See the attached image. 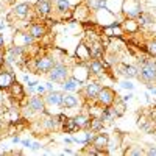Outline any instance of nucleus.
<instances>
[{
    "instance_id": "nucleus-37",
    "label": "nucleus",
    "mask_w": 156,
    "mask_h": 156,
    "mask_svg": "<svg viewBox=\"0 0 156 156\" xmlns=\"http://www.w3.org/2000/svg\"><path fill=\"white\" fill-rule=\"evenodd\" d=\"M131 98H133V94H128V95H125V97H123V98H122V100H123V101H125V103H126V101H128V100H131Z\"/></svg>"
},
{
    "instance_id": "nucleus-11",
    "label": "nucleus",
    "mask_w": 156,
    "mask_h": 156,
    "mask_svg": "<svg viewBox=\"0 0 156 156\" xmlns=\"http://www.w3.org/2000/svg\"><path fill=\"white\" fill-rule=\"evenodd\" d=\"M64 119V115H53L48 117L47 120H44V128L47 131H56V129L61 128V122Z\"/></svg>"
},
{
    "instance_id": "nucleus-28",
    "label": "nucleus",
    "mask_w": 156,
    "mask_h": 156,
    "mask_svg": "<svg viewBox=\"0 0 156 156\" xmlns=\"http://www.w3.org/2000/svg\"><path fill=\"white\" fill-rule=\"evenodd\" d=\"M123 154H126V156H142V154H145V150L140 145H133V147L126 148Z\"/></svg>"
},
{
    "instance_id": "nucleus-47",
    "label": "nucleus",
    "mask_w": 156,
    "mask_h": 156,
    "mask_svg": "<svg viewBox=\"0 0 156 156\" xmlns=\"http://www.w3.org/2000/svg\"><path fill=\"white\" fill-rule=\"evenodd\" d=\"M154 59H156V56H154Z\"/></svg>"
},
{
    "instance_id": "nucleus-42",
    "label": "nucleus",
    "mask_w": 156,
    "mask_h": 156,
    "mask_svg": "<svg viewBox=\"0 0 156 156\" xmlns=\"http://www.w3.org/2000/svg\"><path fill=\"white\" fill-rule=\"evenodd\" d=\"M3 103V94H2V90H0V105Z\"/></svg>"
},
{
    "instance_id": "nucleus-33",
    "label": "nucleus",
    "mask_w": 156,
    "mask_h": 156,
    "mask_svg": "<svg viewBox=\"0 0 156 156\" xmlns=\"http://www.w3.org/2000/svg\"><path fill=\"white\" fill-rule=\"evenodd\" d=\"M120 86H122L123 89H128V90H133V89H134V84H133L131 81H129V80L122 81V83H120Z\"/></svg>"
},
{
    "instance_id": "nucleus-6",
    "label": "nucleus",
    "mask_w": 156,
    "mask_h": 156,
    "mask_svg": "<svg viewBox=\"0 0 156 156\" xmlns=\"http://www.w3.org/2000/svg\"><path fill=\"white\" fill-rule=\"evenodd\" d=\"M108 140H109V134L106 133H100L95 134V137L92 139V147L100 153V154H106V147H108Z\"/></svg>"
},
{
    "instance_id": "nucleus-21",
    "label": "nucleus",
    "mask_w": 156,
    "mask_h": 156,
    "mask_svg": "<svg viewBox=\"0 0 156 156\" xmlns=\"http://www.w3.org/2000/svg\"><path fill=\"white\" fill-rule=\"evenodd\" d=\"M75 123L78 125L80 129H89V125H90V117L87 114H78L73 117Z\"/></svg>"
},
{
    "instance_id": "nucleus-35",
    "label": "nucleus",
    "mask_w": 156,
    "mask_h": 156,
    "mask_svg": "<svg viewBox=\"0 0 156 156\" xmlns=\"http://www.w3.org/2000/svg\"><path fill=\"white\" fill-rule=\"evenodd\" d=\"M41 147H42V145L39 144V142H34V144H31V145H30V148H31V150H39Z\"/></svg>"
},
{
    "instance_id": "nucleus-27",
    "label": "nucleus",
    "mask_w": 156,
    "mask_h": 156,
    "mask_svg": "<svg viewBox=\"0 0 156 156\" xmlns=\"http://www.w3.org/2000/svg\"><path fill=\"white\" fill-rule=\"evenodd\" d=\"M103 120H101V117H90V125H89V129L90 131H94V133H98L103 129Z\"/></svg>"
},
{
    "instance_id": "nucleus-25",
    "label": "nucleus",
    "mask_w": 156,
    "mask_h": 156,
    "mask_svg": "<svg viewBox=\"0 0 156 156\" xmlns=\"http://www.w3.org/2000/svg\"><path fill=\"white\" fill-rule=\"evenodd\" d=\"M28 31L31 33V36L34 39L42 37L45 34V28H44V25H41V23H31L30 27H28Z\"/></svg>"
},
{
    "instance_id": "nucleus-20",
    "label": "nucleus",
    "mask_w": 156,
    "mask_h": 156,
    "mask_svg": "<svg viewBox=\"0 0 156 156\" xmlns=\"http://www.w3.org/2000/svg\"><path fill=\"white\" fill-rule=\"evenodd\" d=\"M120 25H122V30H123V31H128V33H136V31L139 30V23H137L136 19L126 17Z\"/></svg>"
},
{
    "instance_id": "nucleus-41",
    "label": "nucleus",
    "mask_w": 156,
    "mask_h": 156,
    "mask_svg": "<svg viewBox=\"0 0 156 156\" xmlns=\"http://www.w3.org/2000/svg\"><path fill=\"white\" fill-rule=\"evenodd\" d=\"M12 142H14V144H17V142H20V137H17V136L12 137Z\"/></svg>"
},
{
    "instance_id": "nucleus-9",
    "label": "nucleus",
    "mask_w": 156,
    "mask_h": 156,
    "mask_svg": "<svg viewBox=\"0 0 156 156\" xmlns=\"http://www.w3.org/2000/svg\"><path fill=\"white\" fill-rule=\"evenodd\" d=\"M34 11H36L37 16L47 17L50 12L53 11V8H51V0H37L34 3Z\"/></svg>"
},
{
    "instance_id": "nucleus-15",
    "label": "nucleus",
    "mask_w": 156,
    "mask_h": 156,
    "mask_svg": "<svg viewBox=\"0 0 156 156\" xmlns=\"http://www.w3.org/2000/svg\"><path fill=\"white\" fill-rule=\"evenodd\" d=\"M103 69H105V66H103V61L101 59H89L87 61V70L89 73H92V75H100L103 72Z\"/></svg>"
},
{
    "instance_id": "nucleus-4",
    "label": "nucleus",
    "mask_w": 156,
    "mask_h": 156,
    "mask_svg": "<svg viewBox=\"0 0 156 156\" xmlns=\"http://www.w3.org/2000/svg\"><path fill=\"white\" fill-rule=\"evenodd\" d=\"M122 9H123V14L129 19H137V16L144 12L142 11L140 0H125Z\"/></svg>"
},
{
    "instance_id": "nucleus-24",
    "label": "nucleus",
    "mask_w": 156,
    "mask_h": 156,
    "mask_svg": "<svg viewBox=\"0 0 156 156\" xmlns=\"http://www.w3.org/2000/svg\"><path fill=\"white\" fill-rule=\"evenodd\" d=\"M55 9L59 12V14H64L66 16L67 12L70 11V2L69 0H55Z\"/></svg>"
},
{
    "instance_id": "nucleus-18",
    "label": "nucleus",
    "mask_w": 156,
    "mask_h": 156,
    "mask_svg": "<svg viewBox=\"0 0 156 156\" xmlns=\"http://www.w3.org/2000/svg\"><path fill=\"white\" fill-rule=\"evenodd\" d=\"M78 105H80V100H78L76 95H73V94H64L61 106L67 108V109H72V108H76Z\"/></svg>"
},
{
    "instance_id": "nucleus-44",
    "label": "nucleus",
    "mask_w": 156,
    "mask_h": 156,
    "mask_svg": "<svg viewBox=\"0 0 156 156\" xmlns=\"http://www.w3.org/2000/svg\"><path fill=\"white\" fill-rule=\"evenodd\" d=\"M3 28H5V25H3V23H0V30H3Z\"/></svg>"
},
{
    "instance_id": "nucleus-38",
    "label": "nucleus",
    "mask_w": 156,
    "mask_h": 156,
    "mask_svg": "<svg viewBox=\"0 0 156 156\" xmlns=\"http://www.w3.org/2000/svg\"><path fill=\"white\" fill-rule=\"evenodd\" d=\"M3 59H5V58H3V51L0 50V66H2V64H3Z\"/></svg>"
},
{
    "instance_id": "nucleus-45",
    "label": "nucleus",
    "mask_w": 156,
    "mask_h": 156,
    "mask_svg": "<svg viewBox=\"0 0 156 156\" xmlns=\"http://www.w3.org/2000/svg\"><path fill=\"white\" fill-rule=\"evenodd\" d=\"M153 133H154V137H156V128H154V129H153Z\"/></svg>"
},
{
    "instance_id": "nucleus-22",
    "label": "nucleus",
    "mask_w": 156,
    "mask_h": 156,
    "mask_svg": "<svg viewBox=\"0 0 156 156\" xmlns=\"http://www.w3.org/2000/svg\"><path fill=\"white\" fill-rule=\"evenodd\" d=\"M8 90H9V94H11V97H12V98L22 100V98L25 97L23 87H22V84H19L17 81H14V83H12V84H11V87H9Z\"/></svg>"
},
{
    "instance_id": "nucleus-19",
    "label": "nucleus",
    "mask_w": 156,
    "mask_h": 156,
    "mask_svg": "<svg viewBox=\"0 0 156 156\" xmlns=\"http://www.w3.org/2000/svg\"><path fill=\"white\" fill-rule=\"evenodd\" d=\"M61 128H62L64 133H75V131L80 129V128H78V125L75 123V120L73 119H69V117H64V119H62Z\"/></svg>"
},
{
    "instance_id": "nucleus-13",
    "label": "nucleus",
    "mask_w": 156,
    "mask_h": 156,
    "mask_svg": "<svg viewBox=\"0 0 156 156\" xmlns=\"http://www.w3.org/2000/svg\"><path fill=\"white\" fill-rule=\"evenodd\" d=\"M14 81H16L14 73H11V72H0V90H8Z\"/></svg>"
},
{
    "instance_id": "nucleus-39",
    "label": "nucleus",
    "mask_w": 156,
    "mask_h": 156,
    "mask_svg": "<svg viewBox=\"0 0 156 156\" xmlns=\"http://www.w3.org/2000/svg\"><path fill=\"white\" fill-rule=\"evenodd\" d=\"M36 89H37V92H41V94H42L44 90H45V87H44V86H37Z\"/></svg>"
},
{
    "instance_id": "nucleus-29",
    "label": "nucleus",
    "mask_w": 156,
    "mask_h": 156,
    "mask_svg": "<svg viewBox=\"0 0 156 156\" xmlns=\"http://www.w3.org/2000/svg\"><path fill=\"white\" fill-rule=\"evenodd\" d=\"M136 20H137V23H139V27H144V25H150V23L154 22V19H153L150 14H147V12H142V14H139Z\"/></svg>"
},
{
    "instance_id": "nucleus-30",
    "label": "nucleus",
    "mask_w": 156,
    "mask_h": 156,
    "mask_svg": "<svg viewBox=\"0 0 156 156\" xmlns=\"http://www.w3.org/2000/svg\"><path fill=\"white\" fill-rule=\"evenodd\" d=\"M112 108L115 109V112H117V115H123L125 114V109H126V105H125V101L123 100H117L115 98V101L112 103Z\"/></svg>"
},
{
    "instance_id": "nucleus-7",
    "label": "nucleus",
    "mask_w": 156,
    "mask_h": 156,
    "mask_svg": "<svg viewBox=\"0 0 156 156\" xmlns=\"http://www.w3.org/2000/svg\"><path fill=\"white\" fill-rule=\"evenodd\" d=\"M100 89H101V84L97 81V80H89L84 86V90H83V94L86 98L89 100H95V97L98 95L100 92Z\"/></svg>"
},
{
    "instance_id": "nucleus-14",
    "label": "nucleus",
    "mask_w": 156,
    "mask_h": 156,
    "mask_svg": "<svg viewBox=\"0 0 156 156\" xmlns=\"http://www.w3.org/2000/svg\"><path fill=\"white\" fill-rule=\"evenodd\" d=\"M89 51H90V58H95L100 59L105 53V45H103L101 41H95V42H90L89 45Z\"/></svg>"
},
{
    "instance_id": "nucleus-40",
    "label": "nucleus",
    "mask_w": 156,
    "mask_h": 156,
    "mask_svg": "<svg viewBox=\"0 0 156 156\" xmlns=\"http://www.w3.org/2000/svg\"><path fill=\"white\" fill-rule=\"evenodd\" d=\"M22 144H23L25 147H30V145H31V142H30V140H22Z\"/></svg>"
},
{
    "instance_id": "nucleus-3",
    "label": "nucleus",
    "mask_w": 156,
    "mask_h": 156,
    "mask_svg": "<svg viewBox=\"0 0 156 156\" xmlns=\"http://www.w3.org/2000/svg\"><path fill=\"white\" fill-rule=\"evenodd\" d=\"M115 97H117L115 95V90L111 89V87H108V86H105V87L100 89L98 95L95 97V101H97L98 106L106 108V106H111L112 103L115 101Z\"/></svg>"
},
{
    "instance_id": "nucleus-32",
    "label": "nucleus",
    "mask_w": 156,
    "mask_h": 156,
    "mask_svg": "<svg viewBox=\"0 0 156 156\" xmlns=\"http://www.w3.org/2000/svg\"><path fill=\"white\" fill-rule=\"evenodd\" d=\"M145 50H147L148 56H153V58L156 56V39H151V41H148V42H147Z\"/></svg>"
},
{
    "instance_id": "nucleus-46",
    "label": "nucleus",
    "mask_w": 156,
    "mask_h": 156,
    "mask_svg": "<svg viewBox=\"0 0 156 156\" xmlns=\"http://www.w3.org/2000/svg\"><path fill=\"white\" fill-rule=\"evenodd\" d=\"M153 120H154V125H156V119H153Z\"/></svg>"
},
{
    "instance_id": "nucleus-10",
    "label": "nucleus",
    "mask_w": 156,
    "mask_h": 156,
    "mask_svg": "<svg viewBox=\"0 0 156 156\" xmlns=\"http://www.w3.org/2000/svg\"><path fill=\"white\" fill-rule=\"evenodd\" d=\"M62 97L64 94L59 90H50V92L44 97L45 105H51V106H61L62 105Z\"/></svg>"
},
{
    "instance_id": "nucleus-23",
    "label": "nucleus",
    "mask_w": 156,
    "mask_h": 156,
    "mask_svg": "<svg viewBox=\"0 0 156 156\" xmlns=\"http://www.w3.org/2000/svg\"><path fill=\"white\" fill-rule=\"evenodd\" d=\"M78 84H81V81L80 80H76L75 76H69V78H66V80L62 81V89L64 90H69V92H72V90H75L76 87H78Z\"/></svg>"
},
{
    "instance_id": "nucleus-34",
    "label": "nucleus",
    "mask_w": 156,
    "mask_h": 156,
    "mask_svg": "<svg viewBox=\"0 0 156 156\" xmlns=\"http://www.w3.org/2000/svg\"><path fill=\"white\" fill-rule=\"evenodd\" d=\"M147 156H156V147H150L147 151H145Z\"/></svg>"
},
{
    "instance_id": "nucleus-5",
    "label": "nucleus",
    "mask_w": 156,
    "mask_h": 156,
    "mask_svg": "<svg viewBox=\"0 0 156 156\" xmlns=\"http://www.w3.org/2000/svg\"><path fill=\"white\" fill-rule=\"evenodd\" d=\"M53 66H55V61L50 56H41L34 61V70H36V73H41V75L48 73Z\"/></svg>"
},
{
    "instance_id": "nucleus-2",
    "label": "nucleus",
    "mask_w": 156,
    "mask_h": 156,
    "mask_svg": "<svg viewBox=\"0 0 156 156\" xmlns=\"http://www.w3.org/2000/svg\"><path fill=\"white\" fill-rule=\"evenodd\" d=\"M69 73H70V70H69V67L66 66V64H61V62H55V66L50 69V72L47 73V76H48V80L50 81H55V83H62L66 78H69Z\"/></svg>"
},
{
    "instance_id": "nucleus-31",
    "label": "nucleus",
    "mask_w": 156,
    "mask_h": 156,
    "mask_svg": "<svg viewBox=\"0 0 156 156\" xmlns=\"http://www.w3.org/2000/svg\"><path fill=\"white\" fill-rule=\"evenodd\" d=\"M89 8H92L95 11H98V9H108L106 0H89Z\"/></svg>"
},
{
    "instance_id": "nucleus-17",
    "label": "nucleus",
    "mask_w": 156,
    "mask_h": 156,
    "mask_svg": "<svg viewBox=\"0 0 156 156\" xmlns=\"http://www.w3.org/2000/svg\"><path fill=\"white\" fill-rule=\"evenodd\" d=\"M30 9H31L30 3H19V5L14 6V9H12V14L19 19H25L30 14Z\"/></svg>"
},
{
    "instance_id": "nucleus-26",
    "label": "nucleus",
    "mask_w": 156,
    "mask_h": 156,
    "mask_svg": "<svg viewBox=\"0 0 156 156\" xmlns=\"http://www.w3.org/2000/svg\"><path fill=\"white\" fill-rule=\"evenodd\" d=\"M76 55H78V59L81 61H89L90 59V51H89V47H86L84 42H81L76 48Z\"/></svg>"
},
{
    "instance_id": "nucleus-43",
    "label": "nucleus",
    "mask_w": 156,
    "mask_h": 156,
    "mask_svg": "<svg viewBox=\"0 0 156 156\" xmlns=\"http://www.w3.org/2000/svg\"><path fill=\"white\" fill-rule=\"evenodd\" d=\"M6 2H8V3H14V2H16V0H6Z\"/></svg>"
},
{
    "instance_id": "nucleus-36",
    "label": "nucleus",
    "mask_w": 156,
    "mask_h": 156,
    "mask_svg": "<svg viewBox=\"0 0 156 156\" xmlns=\"http://www.w3.org/2000/svg\"><path fill=\"white\" fill-rule=\"evenodd\" d=\"M5 47V39H3V34H0V50Z\"/></svg>"
},
{
    "instance_id": "nucleus-1",
    "label": "nucleus",
    "mask_w": 156,
    "mask_h": 156,
    "mask_svg": "<svg viewBox=\"0 0 156 156\" xmlns=\"http://www.w3.org/2000/svg\"><path fill=\"white\" fill-rule=\"evenodd\" d=\"M137 78L145 84L156 83V59H153V56L147 59H139Z\"/></svg>"
},
{
    "instance_id": "nucleus-8",
    "label": "nucleus",
    "mask_w": 156,
    "mask_h": 156,
    "mask_svg": "<svg viewBox=\"0 0 156 156\" xmlns=\"http://www.w3.org/2000/svg\"><path fill=\"white\" fill-rule=\"evenodd\" d=\"M27 109H30V112H44L45 111V100L44 97H30V100L27 101Z\"/></svg>"
},
{
    "instance_id": "nucleus-16",
    "label": "nucleus",
    "mask_w": 156,
    "mask_h": 156,
    "mask_svg": "<svg viewBox=\"0 0 156 156\" xmlns=\"http://www.w3.org/2000/svg\"><path fill=\"white\" fill-rule=\"evenodd\" d=\"M100 117H101V120H103V123H112L115 119H117V117H119V115H117V112H115V109L112 108V105L111 106H106L105 109H103V112L100 114Z\"/></svg>"
},
{
    "instance_id": "nucleus-12",
    "label": "nucleus",
    "mask_w": 156,
    "mask_h": 156,
    "mask_svg": "<svg viewBox=\"0 0 156 156\" xmlns=\"http://www.w3.org/2000/svg\"><path fill=\"white\" fill-rule=\"evenodd\" d=\"M117 70L125 78L131 80V78H137V67L136 66H126V64H117Z\"/></svg>"
}]
</instances>
